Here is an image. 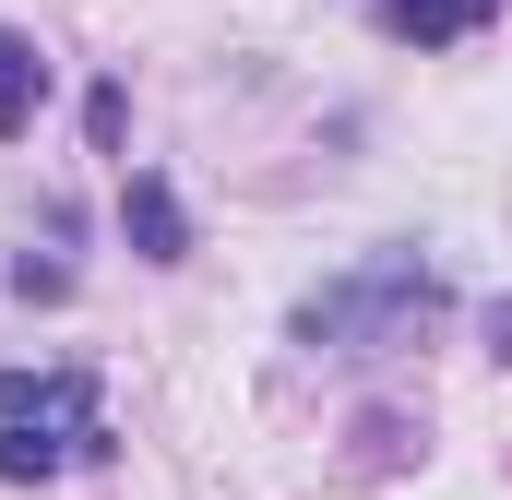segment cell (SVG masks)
Masks as SVG:
<instances>
[{"instance_id":"cell-3","label":"cell","mask_w":512,"mask_h":500,"mask_svg":"<svg viewBox=\"0 0 512 500\" xmlns=\"http://www.w3.org/2000/svg\"><path fill=\"white\" fill-rule=\"evenodd\" d=\"M120 227L143 239V262H179V250H191V227H179V191H167V179H131V191H120Z\"/></svg>"},{"instance_id":"cell-5","label":"cell","mask_w":512,"mask_h":500,"mask_svg":"<svg viewBox=\"0 0 512 500\" xmlns=\"http://www.w3.org/2000/svg\"><path fill=\"white\" fill-rule=\"evenodd\" d=\"M36 96H48V60H36L12 24H0V131H24V120H36Z\"/></svg>"},{"instance_id":"cell-2","label":"cell","mask_w":512,"mask_h":500,"mask_svg":"<svg viewBox=\"0 0 512 500\" xmlns=\"http://www.w3.org/2000/svg\"><path fill=\"white\" fill-rule=\"evenodd\" d=\"M429 310H441V274H429L417 250H382V262H358L346 286H322V298L298 310V334H310V346H405Z\"/></svg>"},{"instance_id":"cell-4","label":"cell","mask_w":512,"mask_h":500,"mask_svg":"<svg viewBox=\"0 0 512 500\" xmlns=\"http://www.w3.org/2000/svg\"><path fill=\"white\" fill-rule=\"evenodd\" d=\"M501 0H382V24L393 36H417V48H453V36H477Z\"/></svg>"},{"instance_id":"cell-6","label":"cell","mask_w":512,"mask_h":500,"mask_svg":"<svg viewBox=\"0 0 512 500\" xmlns=\"http://www.w3.org/2000/svg\"><path fill=\"white\" fill-rule=\"evenodd\" d=\"M489 346H501V358H512V298H501V310H489Z\"/></svg>"},{"instance_id":"cell-1","label":"cell","mask_w":512,"mask_h":500,"mask_svg":"<svg viewBox=\"0 0 512 500\" xmlns=\"http://www.w3.org/2000/svg\"><path fill=\"white\" fill-rule=\"evenodd\" d=\"M108 453V405H96V381L84 370H0V477L12 489H36V477H60V465H96Z\"/></svg>"}]
</instances>
